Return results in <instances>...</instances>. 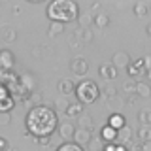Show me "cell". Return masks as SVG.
Wrapping results in <instances>:
<instances>
[{
    "label": "cell",
    "instance_id": "1",
    "mask_svg": "<svg viewBox=\"0 0 151 151\" xmlns=\"http://www.w3.org/2000/svg\"><path fill=\"white\" fill-rule=\"evenodd\" d=\"M27 134H32L34 138L51 136L57 129V111L45 104H38L30 108L25 117Z\"/></svg>",
    "mask_w": 151,
    "mask_h": 151
},
{
    "label": "cell",
    "instance_id": "2",
    "mask_svg": "<svg viewBox=\"0 0 151 151\" xmlns=\"http://www.w3.org/2000/svg\"><path fill=\"white\" fill-rule=\"evenodd\" d=\"M47 17L57 23H70L79 17V6L74 0H53L47 6Z\"/></svg>",
    "mask_w": 151,
    "mask_h": 151
},
{
    "label": "cell",
    "instance_id": "3",
    "mask_svg": "<svg viewBox=\"0 0 151 151\" xmlns=\"http://www.w3.org/2000/svg\"><path fill=\"white\" fill-rule=\"evenodd\" d=\"M76 96H78V102L85 106V104H93L98 100L100 96V89L98 85L93 81V79H83L79 85H76Z\"/></svg>",
    "mask_w": 151,
    "mask_h": 151
},
{
    "label": "cell",
    "instance_id": "4",
    "mask_svg": "<svg viewBox=\"0 0 151 151\" xmlns=\"http://www.w3.org/2000/svg\"><path fill=\"white\" fill-rule=\"evenodd\" d=\"M70 72L79 76V78H83L85 74L89 72V63L85 57H74L72 60H70Z\"/></svg>",
    "mask_w": 151,
    "mask_h": 151
},
{
    "label": "cell",
    "instance_id": "5",
    "mask_svg": "<svg viewBox=\"0 0 151 151\" xmlns=\"http://www.w3.org/2000/svg\"><path fill=\"white\" fill-rule=\"evenodd\" d=\"M72 142H74V144H78L79 147L85 149L87 145H91V142H93V132L91 130H85V129H76Z\"/></svg>",
    "mask_w": 151,
    "mask_h": 151
},
{
    "label": "cell",
    "instance_id": "6",
    "mask_svg": "<svg viewBox=\"0 0 151 151\" xmlns=\"http://www.w3.org/2000/svg\"><path fill=\"white\" fill-rule=\"evenodd\" d=\"M13 104H15V100H13L12 93L4 85H0V111H12Z\"/></svg>",
    "mask_w": 151,
    "mask_h": 151
},
{
    "label": "cell",
    "instance_id": "7",
    "mask_svg": "<svg viewBox=\"0 0 151 151\" xmlns=\"http://www.w3.org/2000/svg\"><path fill=\"white\" fill-rule=\"evenodd\" d=\"M130 63H132V59H130V55L127 53V51H117V53H113V57H111V64L115 66L117 70L127 68Z\"/></svg>",
    "mask_w": 151,
    "mask_h": 151
},
{
    "label": "cell",
    "instance_id": "8",
    "mask_svg": "<svg viewBox=\"0 0 151 151\" xmlns=\"http://www.w3.org/2000/svg\"><path fill=\"white\" fill-rule=\"evenodd\" d=\"M13 64H15V55L9 49L0 51V70H12Z\"/></svg>",
    "mask_w": 151,
    "mask_h": 151
},
{
    "label": "cell",
    "instance_id": "9",
    "mask_svg": "<svg viewBox=\"0 0 151 151\" xmlns=\"http://www.w3.org/2000/svg\"><path fill=\"white\" fill-rule=\"evenodd\" d=\"M19 85H21L27 93H34L36 91V79L32 78V74H28V72H23L21 76H19Z\"/></svg>",
    "mask_w": 151,
    "mask_h": 151
},
{
    "label": "cell",
    "instance_id": "10",
    "mask_svg": "<svg viewBox=\"0 0 151 151\" xmlns=\"http://www.w3.org/2000/svg\"><path fill=\"white\" fill-rule=\"evenodd\" d=\"M117 72H119V70H117L111 63L100 64V68H98V74H100V78H102V79H108V81L115 79V78H117Z\"/></svg>",
    "mask_w": 151,
    "mask_h": 151
},
{
    "label": "cell",
    "instance_id": "11",
    "mask_svg": "<svg viewBox=\"0 0 151 151\" xmlns=\"http://www.w3.org/2000/svg\"><path fill=\"white\" fill-rule=\"evenodd\" d=\"M130 140H132V129H130L129 125H125L123 129L117 130V134H115V142H113V144L127 145V144H130Z\"/></svg>",
    "mask_w": 151,
    "mask_h": 151
},
{
    "label": "cell",
    "instance_id": "12",
    "mask_svg": "<svg viewBox=\"0 0 151 151\" xmlns=\"http://www.w3.org/2000/svg\"><path fill=\"white\" fill-rule=\"evenodd\" d=\"M57 129H59V134H60V138H63L64 142H72L74 132H76V127H74L70 121L60 123V127H57Z\"/></svg>",
    "mask_w": 151,
    "mask_h": 151
},
{
    "label": "cell",
    "instance_id": "13",
    "mask_svg": "<svg viewBox=\"0 0 151 151\" xmlns=\"http://www.w3.org/2000/svg\"><path fill=\"white\" fill-rule=\"evenodd\" d=\"M0 38H2L6 44H13V42L17 40V30L12 25H4L0 28Z\"/></svg>",
    "mask_w": 151,
    "mask_h": 151
},
{
    "label": "cell",
    "instance_id": "14",
    "mask_svg": "<svg viewBox=\"0 0 151 151\" xmlns=\"http://www.w3.org/2000/svg\"><path fill=\"white\" fill-rule=\"evenodd\" d=\"M57 89H59V93L63 94V96H70V94H74V91H76V83L72 79H60V81L57 83Z\"/></svg>",
    "mask_w": 151,
    "mask_h": 151
},
{
    "label": "cell",
    "instance_id": "15",
    "mask_svg": "<svg viewBox=\"0 0 151 151\" xmlns=\"http://www.w3.org/2000/svg\"><path fill=\"white\" fill-rule=\"evenodd\" d=\"M125 125H127V119H125V115H121V113H111V115H110L108 127H111L113 130H119V129H123Z\"/></svg>",
    "mask_w": 151,
    "mask_h": 151
},
{
    "label": "cell",
    "instance_id": "16",
    "mask_svg": "<svg viewBox=\"0 0 151 151\" xmlns=\"http://www.w3.org/2000/svg\"><path fill=\"white\" fill-rule=\"evenodd\" d=\"M134 94H136V96H142V98H147L149 94H151L149 83H145V81H136V83H134Z\"/></svg>",
    "mask_w": 151,
    "mask_h": 151
},
{
    "label": "cell",
    "instance_id": "17",
    "mask_svg": "<svg viewBox=\"0 0 151 151\" xmlns=\"http://www.w3.org/2000/svg\"><path fill=\"white\" fill-rule=\"evenodd\" d=\"M115 134H117V130H113L111 127H108V125L100 129V138H102L104 144H113V142H115Z\"/></svg>",
    "mask_w": 151,
    "mask_h": 151
},
{
    "label": "cell",
    "instance_id": "18",
    "mask_svg": "<svg viewBox=\"0 0 151 151\" xmlns=\"http://www.w3.org/2000/svg\"><path fill=\"white\" fill-rule=\"evenodd\" d=\"M78 129H85V130H94V123H93V117L87 115V113H81L78 119Z\"/></svg>",
    "mask_w": 151,
    "mask_h": 151
},
{
    "label": "cell",
    "instance_id": "19",
    "mask_svg": "<svg viewBox=\"0 0 151 151\" xmlns=\"http://www.w3.org/2000/svg\"><path fill=\"white\" fill-rule=\"evenodd\" d=\"M83 108H85V106H81L79 102H74V104L70 102V104H68V108L64 110V113H66L68 117H79V115L83 113Z\"/></svg>",
    "mask_w": 151,
    "mask_h": 151
},
{
    "label": "cell",
    "instance_id": "20",
    "mask_svg": "<svg viewBox=\"0 0 151 151\" xmlns=\"http://www.w3.org/2000/svg\"><path fill=\"white\" fill-rule=\"evenodd\" d=\"M93 23H94V27L104 28V27L110 25V17L106 13H96V15H93Z\"/></svg>",
    "mask_w": 151,
    "mask_h": 151
},
{
    "label": "cell",
    "instance_id": "21",
    "mask_svg": "<svg viewBox=\"0 0 151 151\" xmlns=\"http://www.w3.org/2000/svg\"><path fill=\"white\" fill-rule=\"evenodd\" d=\"M78 23H79V28H91V25H93V13L89 12V13H85V15H79L78 17Z\"/></svg>",
    "mask_w": 151,
    "mask_h": 151
},
{
    "label": "cell",
    "instance_id": "22",
    "mask_svg": "<svg viewBox=\"0 0 151 151\" xmlns=\"http://www.w3.org/2000/svg\"><path fill=\"white\" fill-rule=\"evenodd\" d=\"M63 30H64V25H63V23L51 21V25H49V36L51 38H57L59 34H63Z\"/></svg>",
    "mask_w": 151,
    "mask_h": 151
},
{
    "label": "cell",
    "instance_id": "23",
    "mask_svg": "<svg viewBox=\"0 0 151 151\" xmlns=\"http://www.w3.org/2000/svg\"><path fill=\"white\" fill-rule=\"evenodd\" d=\"M78 36H79V40H81V44H89V42H93V30L91 28H79L78 30Z\"/></svg>",
    "mask_w": 151,
    "mask_h": 151
},
{
    "label": "cell",
    "instance_id": "24",
    "mask_svg": "<svg viewBox=\"0 0 151 151\" xmlns=\"http://www.w3.org/2000/svg\"><path fill=\"white\" fill-rule=\"evenodd\" d=\"M57 151H85L83 147H79L78 144H74V142H64V144H60Z\"/></svg>",
    "mask_w": 151,
    "mask_h": 151
},
{
    "label": "cell",
    "instance_id": "25",
    "mask_svg": "<svg viewBox=\"0 0 151 151\" xmlns=\"http://www.w3.org/2000/svg\"><path fill=\"white\" fill-rule=\"evenodd\" d=\"M138 121L142 123V127H149V123H151V111L149 110H142L138 113Z\"/></svg>",
    "mask_w": 151,
    "mask_h": 151
},
{
    "label": "cell",
    "instance_id": "26",
    "mask_svg": "<svg viewBox=\"0 0 151 151\" xmlns=\"http://www.w3.org/2000/svg\"><path fill=\"white\" fill-rule=\"evenodd\" d=\"M138 138L142 142H151V127H140L138 129Z\"/></svg>",
    "mask_w": 151,
    "mask_h": 151
},
{
    "label": "cell",
    "instance_id": "27",
    "mask_svg": "<svg viewBox=\"0 0 151 151\" xmlns=\"http://www.w3.org/2000/svg\"><path fill=\"white\" fill-rule=\"evenodd\" d=\"M102 94L108 98V100H113V98L117 96V89L113 87V85H106V87L102 89Z\"/></svg>",
    "mask_w": 151,
    "mask_h": 151
},
{
    "label": "cell",
    "instance_id": "28",
    "mask_svg": "<svg viewBox=\"0 0 151 151\" xmlns=\"http://www.w3.org/2000/svg\"><path fill=\"white\" fill-rule=\"evenodd\" d=\"M134 13H136V17H144L145 13H147V4H145V2H138L134 6Z\"/></svg>",
    "mask_w": 151,
    "mask_h": 151
},
{
    "label": "cell",
    "instance_id": "29",
    "mask_svg": "<svg viewBox=\"0 0 151 151\" xmlns=\"http://www.w3.org/2000/svg\"><path fill=\"white\" fill-rule=\"evenodd\" d=\"M68 42H70V47H72V49H79V47H83V44H81V40H79L78 34H72L68 38Z\"/></svg>",
    "mask_w": 151,
    "mask_h": 151
},
{
    "label": "cell",
    "instance_id": "30",
    "mask_svg": "<svg viewBox=\"0 0 151 151\" xmlns=\"http://www.w3.org/2000/svg\"><path fill=\"white\" fill-rule=\"evenodd\" d=\"M12 121V113L9 111H0V127H8Z\"/></svg>",
    "mask_w": 151,
    "mask_h": 151
},
{
    "label": "cell",
    "instance_id": "31",
    "mask_svg": "<svg viewBox=\"0 0 151 151\" xmlns=\"http://www.w3.org/2000/svg\"><path fill=\"white\" fill-rule=\"evenodd\" d=\"M68 104H70V102H68V100H66V98H57V100H55V106H57V108H59V110H60V111H64V110H66V108H68Z\"/></svg>",
    "mask_w": 151,
    "mask_h": 151
},
{
    "label": "cell",
    "instance_id": "32",
    "mask_svg": "<svg viewBox=\"0 0 151 151\" xmlns=\"http://www.w3.org/2000/svg\"><path fill=\"white\" fill-rule=\"evenodd\" d=\"M34 140L38 145H45V147L51 144V136H42V138H34Z\"/></svg>",
    "mask_w": 151,
    "mask_h": 151
},
{
    "label": "cell",
    "instance_id": "33",
    "mask_svg": "<svg viewBox=\"0 0 151 151\" xmlns=\"http://www.w3.org/2000/svg\"><path fill=\"white\" fill-rule=\"evenodd\" d=\"M123 91H125L127 94H134V83H132V81H127L125 85H123Z\"/></svg>",
    "mask_w": 151,
    "mask_h": 151
},
{
    "label": "cell",
    "instance_id": "34",
    "mask_svg": "<svg viewBox=\"0 0 151 151\" xmlns=\"http://www.w3.org/2000/svg\"><path fill=\"white\" fill-rule=\"evenodd\" d=\"M8 149H9V144H8V140L0 136V151H8Z\"/></svg>",
    "mask_w": 151,
    "mask_h": 151
},
{
    "label": "cell",
    "instance_id": "35",
    "mask_svg": "<svg viewBox=\"0 0 151 151\" xmlns=\"http://www.w3.org/2000/svg\"><path fill=\"white\" fill-rule=\"evenodd\" d=\"M140 149L142 151H151V142H142V144H140Z\"/></svg>",
    "mask_w": 151,
    "mask_h": 151
},
{
    "label": "cell",
    "instance_id": "36",
    "mask_svg": "<svg viewBox=\"0 0 151 151\" xmlns=\"http://www.w3.org/2000/svg\"><path fill=\"white\" fill-rule=\"evenodd\" d=\"M102 151H115V144H104Z\"/></svg>",
    "mask_w": 151,
    "mask_h": 151
},
{
    "label": "cell",
    "instance_id": "37",
    "mask_svg": "<svg viewBox=\"0 0 151 151\" xmlns=\"http://www.w3.org/2000/svg\"><path fill=\"white\" fill-rule=\"evenodd\" d=\"M115 151H129L127 145H121V144H115Z\"/></svg>",
    "mask_w": 151,
    "mask_h": 151
},
{
    "label": "cell",
    "instance_id": "38",
    "mask_svg": "<svg viewBox=\"0 0 151 151\" xmlns=\"http://www.w3.org/2000/svg\"><path fill=\"white\" fill-rule=\"evenodd\" d=\"M136 100H138V96H136V94H130V96L127 98V102H129V104H134Z\"/></svg>",
    "mask_w": 151,
    "mask_h": 151
},
{
    "label": "cell",
    "instance_id": "39",
    "mask_svg": "<svg viewBox=\"0 0 151 151\" xmlns=\"http://www.w3.org/2000/svg\"><path fill=\"white\" fill-rule=\"evenodd\" d=\"M130 151H142V149H140V144H136V145H130Z\"/></svg>",
    "mask_w": 151,
    "mask_h": 151
},
{
    "label": "cell",
    "instance_id": "40",
    "mask_svg": "<svg viewBox=\"0 0 151 151\" xmlns=\"http://www.w3.org/2000/svg\"><path fill=\"white\" fill-rule=\"evenodd\" d=\"M145 32H147V36H151V25L145 27Z\"/></svg>",
    "mask_w": 151,
    "mask_h": 151
},
{
    "label": "cell",
    "instance_id": "41",
    "mask_svg": "<svg viewBox=\"0 0 151 151\" xmlns=\"http://www.w3.org/2000/svg\"><path fill=\"white\" fill-rule=\"evenodd\" d=\"M8 151H17V149H12V147H9V149H8Z\"/></svg>",
    "mask_w": 151,
    "mask_h": 151
}]
</instances>
